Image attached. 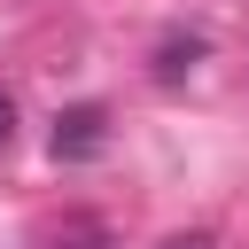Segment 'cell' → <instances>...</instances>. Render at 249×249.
<instances>
[{"instance_id": "obj_1", "label": "cell", "mask_w": 249, "mask_h": 249, "mask_svg": "<svg viewBox=\"0 0 249 249\" xmlns=\"http://www.w3.org/2000/svg\"><path fill=\"white\" fill-rule=\"evenodd\" d=\"M54 163H93L101 148H109V109L101 101H70L62 117H54Z\"/></svg>"}, {"instance_id": "obj_2", "label": "cell", "mask_w": 249, "mask_h": 249, "mask_svg": "<svg viewBox=\"0 0 249 249\" xmlns=\"http://www.w3.org/2000/svg\"><path fill=\"white\" fill-rule=\"evenodd\" d=\"M47 249H109V226L93 210H70L62 226H47Z\"/></svg>"}, {"instance_id": "obj_3", "label": "cell", "mask_w": 249, "mask_h": 249, "mask_svg": "<svg viewBox=\"0 0 249 249\" xmlns=\"http://www.w3.org/2000/svg\"><path fill=\"white\" fill-rule=\"evenodd\" d=\"M195 62H202V39H195V31H187V39H163V47H156V78H163V86H179V78H187Z\"/></svg>"}, {"instance_id": "obj_4", "label": "cell", "mask_w": 249, "mask_h": 249, "mask_svg": "<svg viewBox=\"0 0 249 249\" xmlns=\"http://www.w3.org/2000/svg\"><path fill=\"white\" fill-rule=\"evenodd\" d=\"M8 140H16V101L0 93V148H8Z\"/></svg>"}, {"instance_id": "obj_5", "label": "cell", "mask_w": 249, "mask_h": 249, "mask_svg": "<svg viewBox=\"0 0 249 249\" xmlns=\"http://www.w3.org/2000/svg\"><path fill=\"white\" fill-rule=\"evenodd\" d=\"M163 249H218L210 233H179V241H163Z\"/></svg>"}]
</instances>
